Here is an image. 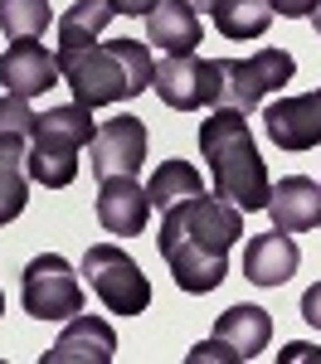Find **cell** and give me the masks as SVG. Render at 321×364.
I'll return each instance as SVG.
<instances>
[{"mask_svg": "<svg viewBox=\"0 0 321 364\" xmlns=\"http://www.w3.org/2000/svg\"><path fill=\"white\" fill-rule=\"evenodd\" d=\"M20 306L34 321H68L83 311V282L68 267V257L39 252L20 277Z\"/></svg>", "mask_w": 321, "mask_h": 364, "instance_id": "52a82bcc", "label": "cell"}, {"mask_svg": "<svg viewBox=\"0 0 321 364\" xmlns=\"http://www.w3.org/2000/svg\"><path fill=\"white\" fill-rule=\"evenodd\" d=\"M112 15H117L112 0H73V5L63 10V20H58V44H68V49L98 44V34L107 29Z\"/></svg>", "mask_w": 321, "mask_h": 364, "instance_id": "44dd1931", "label": "cell"}, {"mask_svg": "<svg viewBox=\"0 0 321 364\" xmlns=\"http://www.w3.org/2000/svg\"><path fill=\"white\" fill-rule=\"evenodd\" d=\"M278 360H283V364H321V350H312V345H302V340H297V345H288Z\"/></svg>", "mask_w": 321, "mask_h": 364, "instance_id": "484cf974", "label": "cell"}, {"mask_svg": "<svg viewBox=\"0 0 321 364\" xmlns=\"http://www.w3.org/2000/svg\"><path fill=\"white\" fill-rule=\"evenodd\" d=\"M146 195H151V209H161V214H166V209H175V204L204 195L200 170L190 166V161H161L156 175L146 180Z\"/></svg>", "mask_w": 321, "mask_h": 364, "instance_id": "ac0fdd59", "label": "cell"}, {"mask_svg": "<svg viewBox=\"0 0 321 364\" xmlns=\"http://www.w3.org/2000/svg\"><path fill=\"white\" fill-rule=\"evenodd\" d=\"M151 87L161 92V102L175 107V112H200V107H209V92H214V68H209V58L171 54L156 68Z\"/></svg>", "mask_w": 321, "mask_h": 364, "instance_id": "8fae6325", "label": "cell"}, {"mask_svg": "<svg viewBox=\"0 0 321 364\" xmlns=\"http://www.w3.org/2000/svg\"><path fill=\"white\" fill-rule=\"evenodd\" d=\"M312 20H317V34H321V0H317V10H312Z\"/></svg>", "mask_w": 321, "mask_h": 364, "instance_id": "83f0119b", "label": "cell"}, {"mask_svg": "<svg viewBox=\"0 0 321 364\" xmlns=\"http://www.w3.org/2000/svg\"><path fill=\"white\" fill-rule=\"evenodd\" d=\"M190 5H195V10H209V5H214V0H190Z\"/></svg>", "mask_w": 321, "mask_h": 364, "instance_id": "f1b7e54d", "label": "cell"}, {"mask_svg": "<svg viewBox=\"0 0 321 364\" xmlns=\"http://www.w3.org/2000/svg\"><path fill=\"white\" fill-rule=\"evenodd\" d=\"M93 107L83 102H63V107H49V112L34 122V136H29V151H25V170L34 185L44 190H63L73 185L78 175V156L83 146L93 141Z\"/></svg>", "mask_w": 321, "mask_h": 364, "instance_id": "277c9868", "label": "cell"}, {"mask_svg": "<svg viewBox=\"0 0 321 364\" xmlns=\"http://www.w3.org/2000/svg\"><path fill=\"white\" fill-rule=\"evenodd\" d=\"M83 282L98 291V301L112 311V316H142L151 306V282H146V272L117 243H93L83 252Z\"/></svg>", "mask_w": 321, "mask_h": 364, "instance_id": "8992f818", "label": "cell"}, {"mask_svg": "<svg viewBox=\"0 0 321 364\" xmlns=\"http://www.w3.org/2000/svg\"><path fill=\"white\" fill-rule=\"evenodd\" d=\"M146 214H151V195L146 185H137V175H112V180H98V224L107 233H142Z\"/></svg>", "mask_w": 321, "mask_h": 364, "instance_id": "4fadbf2b", "label": "cell"}, {"mask_svg": "<svg viewBox=\"0 0 321 364\" xmlns=\"http://www.w3.org/2000/svg\"><path fill=\"white\" fill-rule=\"evenodd\" d=\"M117 355V331L102 316H68V326L58 331V340L44 350L39 364H112Z\"/></svg>", "mask_w": 321, "mask_h": 364, "instance_id": "30bf717a", "label": "cell"}, {"mask_svg": "<svg viewBox=\"0 0 321 364\" xmlns=\"http://www.w3.org/2000/svg\"><path fill=\"white\" fill-rule=\"evenodd\" d=\"M209 68H214L209 107L238 117L258 112V102L268 92H278L297 78V58L288 49H258L253 58H209Z\"/></svg>", "mask_w": 321, "mask_h": 364, "instance_id": "5b68a950", "label": "cell"}, {"mask_svg": "<svg viewBox=\"0 0 321 364\" xmlns=\"http://www.w3.org/2000/svg\"><path fill=\"white\" fill-rule=\"evenodd\" d=\"M54 20L49 0H0V29L10 39H39Z\"/></svg>", "mask_w": 321, "mask_h": 364, "instance_id": "7402d4cb", "label": "cell"}, {"mask_svg": "<svg viewBox=\"0 0 321 364\" xmlns=\"http://www.w3.org/2000/svg\"><path fill=\"white\" fill-rule=\"evenodd\" d=\"M297 267H302V252L292 243V233H283V228L248 238V248H243V277L253 287H283V282H292Z\"/></svg>", "mask_w": 321, "mask_h": 364, "instance_id": "5bb4252c", "label": "cell"}, {"mask_svg": "<svg viewBox=\"0 0 321 364\" xmlns=\"http://www.w3.org/2000/svg\"><path fill=\"white\" fill-rule=\"evenodd\" d=\"M263 132L278 151H312L321 146V87L302 92V97H283L263 112Z\"/></svg>", "mask_w": 321, "mask_h": 364, "instance_id": "9c48e42d", "label": "cell"}, {"mask_svg": "<svg viewBox=\"0 0 321 364\" xmlns=\"http://www.w3.org/2000/svg\"><path fill=\"white\" fill-rule=\"evenodd\" d=\"M58 73L73 87V102L83 107H112V102H132L142 97L156 63H151V44L142 39H102V44H58Z\"/></svg>", "mask_w": 321, "mask_h": 364, "instance_id": "7a4b0ae2", "label": "cell"}, {"mask_svg": "<svg viewBox=\"0 0 321 364\" xmlns=\"http://www.w3.org/2000/svg\"><path fill=\"white\" fill-rule=\"evenodd\" d=\"M209 15H214V29L224 39H258L273 20V5L268 0H214Z\"/></svg>", "mask_w": 321, "mask_h": 364, "instance_id": "ffe728a7", "label": "cell"}, {"mask_svg": "<svg viewBox=\"0 0 321 364\" xmlns=\"http://www.w3.org/2000/svg\"><path fill=\"white\" fill-rule=\"evenodd\" d=\"M34 122L39 112L29 107V97H0V141H29L34 136Z\"/></svg>", "mask_w": 321, "mask_h": 364, "instance_id": "603a6c76", "label": "cell"}, {"mask_svg": "<svg viewBox=\"0 0 321 364\" xmlns=\"http://www.w3.org/2000/svg\"><path fill=\"white\" fill-rule=\"evenodd\" d=\"M273 5V15H283V20H307L312 10H317V0H268Z\"/></svg>", "mask_w": 321, "mask_h": 364, "instance_id": "cb8c5ba5", "label": "cell"}, {"mask_svg": "<svg viewBox=\"0 0 321 364\" xmlns=\"http://www.w3.org/2000/svg\"><path fill=\"white\" fill-rule=\"evenodd\" d=\"M63 73H58V58L39 44V39H15L5 54H0V83L10 97H39L49 92Z\"/></svg>", "mask_w": 321, "mask_h": 364, "instance_id": "7c38bea8", "label": "cell"}, {"mask_svg": "<svg viewBox=\"0 0 321 364\" xmlns=\"http://www.w3.org/2000/svg\"><path fill=\"white\" fill-rule=\"evenodd\" d=\"M200 156L214 175V195L229 199L238 214H258L273 199V180L263 166L253 132L238 112H214L200 122Z\"/></svg>", "mask_w": 321, "mask_h": 364, "instance_id": "3957f363", "label": "cell"}, {"mask_svg": "<svg viewBox=\"0 0 321 364\" xmlns=\"http://www.w3.org/2000/svg\"><path fill=\"white\" fill-rule=\"evenodd\" d=\"M238 233H243V214L229 199L195 195L161 214L156 248L166 257L175 287L190 296H204L229 277V248L238 243Z\"/></svg>", "mask_w": 321, "mask_h": 364, "instance_id": "6da1fadb", "label": "cell"}, {"mask_svg": "<svg viewBox=\"0 0 321 364\" xmlns=\"http://www.w3.org/2000/svg\"><path fill=\"white\" fill-rule=\"evenodd\" d=\"M0 311H5V296H0Z\"/></svg>", "mask_w": 321, "mask_h": 364, "instance_id": "f546056e", "label": "cell"}, {"mask_svg": "<svg viewBox=\"0 0 321 364\" xmlns=\"http://www.w3.org/2000/svg\"><path fill=\"white\" fill-rule=\"evenodd\" d=\"M146 39L166 54H195V44L204 39L200 15L190 0H161L151 15H146Z\"/></svg>", "mask_w": 321, "mask_h": 364, "instance_id": "e0dca14e", "label": "cell"}, {"mask_svg": "<svg viewBox=\"0 0 321 364\" xmlns=\"http://www.w3.org/2000/svg\"><path fill=\"white\" fill-rule=\"evenodd\" d=\"M214 340L233 355V364L258 360L263 350H268V340H273V316L263 306H253V301H238V306H229L214 321Z\"/></svg>", "mask_w": 321, "mask_h": 364, "instance_id": "9a60e30c", "label": "cell"}, {"mask_svg": "<svg viewBox=\"0 0 321 364\" xmlns=\"http://www.w3.org/2000/svg\"><path fill=\"white\" fill-rule=\"evenodd\" d=\"M302 321L321 331V282H317V287H307V296H302Z\"/></svg>", "mask_w": 321, "mask_h": 364, "instance_id": "d4e9b609", "label": "cell"}, {"mask_svg": "<svg viewBox=\"0 0 321 364\" xmlns=\"http://www.w3.org/2000/svg\"><path fill=\"white\" fill-rule=\"evenodd\" d=\"M156 5H161V0H112V10L117 15H151V10H156Z\"/></svg>", "mask_w": 321, "mask_h": 364, "instance_id": "4316f807", "label": "cell"}, {"mask_svg": "<svg viewBox=\"0 0 321 364\" xmlns=\"http://www.w3.org/2000/svg\"><path fill=\"white\" fill-rule=\"evenodd\" d=\"M146 122L142 117H112L102 122L93 141H88V156H93V175L98 180H112V175H137L146 166Z\"/></svg>", "mask_w": 321, "mask_h": 364, "instance_id": "ba28073f", "label": "cell"}, {"mask_svg": "<svg viewBox=\"0 0 321 364\" xmlns=\"http://www.w3.org/2000/svg\"><path fill=\"white\" fill-rule=\"evenodd\" d=\"M268 214H273V228L283 233H307V228L321 224V185L307 180V175H288L273 185V199H268Z\"/></svg>", "mask_w": 321, "mask_h": 364, "instance_id": "2e32d148", "label": "cell"}, {"mask_svg": "<svg viewBox=\"0 0 321 364\" xmlns=\"http://www.w3.org/2000/svg\"><path fill=\"white\" fill-rule=\"evenodd\" d=\"M29 204V170H25V141H0V224L20 219Z\"/></svg>", "mask_w": 321, "mask_h": 364, "instance_id": "d6986e66", "label": "cell"}]
</instances>
